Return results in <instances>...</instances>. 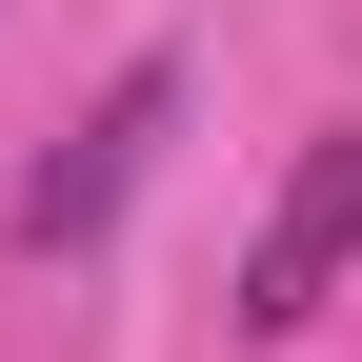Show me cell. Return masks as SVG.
I'll use <instances>...</instances> for the list:
<instances>
[{"label":"cell","mask_w":362,"mask_h":362,"mask_svg":"<svg viewBox=\"0 0 362 362\" xmlns=\"http://www.w3.org/2000/svg\"><path fill=\"white\" fill-rule=\"evenodd\" d=\"M362 262V141H302L282 202H262V262H242V342H302Z\"/></svg>","instance_id":"6da1fadb"},{"label":"cell","mask_w":362,"mask_h":362,"mask_svg":"<svg viewBox=\"0 0 362 362\" xmlns=\"http://www.w3.org/2000/svg\"><path fill=\"white\" fill-rule=\"evenodd\" d=\"M161 121H181V81H161V61H141V81H101V121H81V141H61V161L21 181V242H40V262H61V242H101V221L141 202Z\"/></svg>","instance_id":"7a4b0ae2"}]
</instances>
